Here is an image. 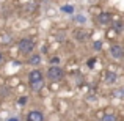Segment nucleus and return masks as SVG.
<instances>
[{
  "mask_svg": "<svg viewBox=\"0 0 124 121\" xmlns=\"http://www.w3.org/2000/svg\"><path fill=\"white\" fill-rule=\"evenodd\" d=\"M50 63L54 65V66H57V63H60V58H57V57H55V58H52V60H50Z\"/></svg>",
  "mask_w": 124,
  "mask_h": 121,
  "instance_id": "2eb2a0df",
  "label": "nucleus"
},
{
  "mask_svg": "<svg viewBox=\"0 0 124 121\" xmlns=\"http://www.w3.org/2000/svg\"><path fill=\"white\" fill-rule=\"evenodd\" d=\"M102 121H118L115 113H105V115L102 116Z\"/></svg>",
  "mask_w": 124,
  "mask_h": 121,
  "instance_id": "1a4fd4ad",
  "label": "nucleus"
},
{
  "mask_svg": "<svg viewBox=\"0 0 124 121\" xmlns=\"http://www.w3.org/2000/svg\"><path fill=\"white\" fill-rule=\"evenodd\" d=\"M28 63H30V65H33V66L39 65V63H41V55H38V54L31 55V57H30V61H28Z\"/></svg>",
  "mask_w": 124,
  "mask_h": 121,
  "instance_id": "6e6552de",
  "label": "nucleus"
},
{
  "mask_svg": "<svg viewBox=\"0 0 124 121\" xmlns=\"http://www.w3.org/2000/svg\"><path fill=\"white\" fill-rule=\"evenodd\" d=\"M110 13H101L99 16H97V22H101V24H110Z\"/></svg>",
  "mask_w": 124,
  "mask_h": 121,
  "instance_id": "0eeeda50",
  "label": "nucleus"
},
{
  "mask_svg": "<svg viewBox=\"0 0 124 121\" xmlns=\"http://www.w3.org/2000/svg\"><path fill=\"white\" fill-rule=\"evenodd\" d=\"M94 61H96V60H94V58H91V60L88 61V66H90V68H93V66H94Z\"/></svg>",
  "mask_w": 124,
  "mask_h": 121,
  "instance_id": "dca6fc26",
  "label": "nucleus"
},
{
  "mask_svg": "<svg viewBox=\"0 0 124 121\" xmlns=\"http://www.w3.org/2000/svg\"><path fill=\"white\" fill-rule=\"evenodd\" d=\"M115 80H116V74L115 73H108V74H107V77H105L107 83H113Z\"/></svg>",
  "mask_w": 124,
  "mask_h": 121,
  "instance_id": "9d476101",
  "label": "nucleus"
},
{
  "mask_svg": "<svg viewBox=\"0 0 124 121\" xmlns=\"http://www.w3.org/2000/svg\"><path fill=\"white\" fill-rule=\"evenodd\" d=\"M27 121H44V115L39 110H31L27 115Z\"/></svg>",
  "mask_w": 124,
  "mask_h": 121,
  "instance_id": "39448f33",
  "label": "nucleus"
},
{
  "mask_svg": "<svg viewBox=\"0 0 124 121\" xmlns=\"http://www.w3.org/2000/svg\"><path fill=\"white\" fill-rule=\"evenodd\" d=\"M28 80H30V85L31 83H38V82H42V73L39 69H33L30 74H28Z\"/></svg>",
  "mask_w": 124,
  "mask_h": 121,
  "instance_id": "20e7f679",
  "label": "nucleus"
},
{
  "mask_svg": "<svg viewBox=\"0 0 124 121\" xmlns=\"http://www.w3.org/2000/svg\"><path fill=\"white\" fill-rule=\"evenodd\" d=\"M6 121H19V120H17V118H14V116H13V118H8Z\"/></svg>",
  "mask_w": 124,
  "mask_h": 121,
  "instance_id": "f3484780",
  "label": "nucleus"
},
{
  "mask_svg": "<svg viewBox=\"0 0 124 121\" xmlns=\"http://www.w3.org/2000/svg\"><path fill=\"white\" fill-rule=\"evenodd\" d=\"M27 102H28V97L27 96H21L17 99V104H19V105H27Z\"/></svg>",
  "mask_w": 124,
  "mask_h": 121,
  "instance_id": "f8f14e48",
  "label": "nucleus"
},
{
  "mask_svg": "<svg viewBox=\"0 0 124 121\" xmlns=\"http://www.w3.org/2000/svg\"><path fill=\"white\" fill-rule=\"evenodd\" d=\"M101 47H102V42H101V41H96V42H94V49H96V50H99Z\"/></svg>",
  "mask_w": 124,
  "mask_h": 121,
  "instance_id": "4468645a",
  "label": "nucleus"
},
{
  "mask_svg": "<svg viewBox=\"0 0 124 121\" xmlns=\"http://www.w3.org/2000/svg\"><path fill=\"white\" fill-rule=\"evenodd\" d=\"M30 87H31V90H33V91H39L41 88L44 87V80H42V82H38V83H31Z\"/></svg>",
  "mask_w": 124,
  "mask_h": 121,
  "instance_id": "9b49d317",
  "label": "nucleus"
},
{
  "mask_svg": "<svg viewBox=\"0 0 124 121\" xmlns=\"http://www.w3.org/2000/svg\"><path fill=\"white\" fill-rule=\"evenodd\" d=\"M110 55L116 60H121V58H124V47L119 44H113L110 47Z\"/></svg>",
  "mask_w": 124,
  "mask_h": 121,
  "instance_id": "7ed1b4c3",
  "label": "nucleus"
},
{
  "mask_svg": "<svg viewBox=\"0 0 124 121\" xmlns=\"http://www.w3.org/2000/svg\"><path fill=\"white\" fill-rule=\"evenodd\" d=\"M17 47H19V52H21V54L28 55V54H31V52L35 50V41L30 40V38H24V40L19 41Z\"/></svg>",
  "mask_w": 124,
  "mask_h": 121,
  "instance_id": "f257e3e1",
  "label": "nucleus"
},
{
  "mask_svg": "<svg viewBox=\"0 0 124 121\" xmlns=\"http://www.w3.org/2000/svg\"><path fill=\"white\" fill-rule=\"evenodd\" d=\"M63 76H64V73H63V69H61L60 66H50L47 69V79L49 80L58 82V80L63 79Z\"/></svg>",
  "mask_w": 124,
  "mask_h": 121,
  "instance_id": "f03ea898",
  "label": "nucleus"
},
{
  "mask_svg": "<svg viewBox=\"0 0 124 121\" xmlns=\"http://www.w3.org/2000/svg\"><path fill=\"white\" fill-rule=\"evenodd\" d=\"M116 94L118 96H124V91H116Z\"/></svg>",
  "mask_w": 124,
  "mask_h": 121,
  "instance_id": "a211bd4d",
  "label": "nucleus"
},
{
  "mask_svg": "<svg viewBox=\"0 0 124 121\" xmlns=\"http://www.w3.org/2000/svg\"><path fill=\"white\" fill-rule=\"evenodd\" d=\"M61 9H63L64 13H69V14H71V13H74V8H72V6H69V5H64V6H61Z\"/></svg>",
  "mask_w": 124,
  "mask_h": 121,
  "instance_id": "ddd939ff",
  "label": "nucleus"
},
{
  "mask_svg": "<svg viewBox=\"0 0 124 121\" xmlns=\"http://www.w3.org/2000/svg\"><path fill=\"white\" fill-rule=\"evenodd\" d=\"M2 58H3V57H2V52H0V61H2Z\"/></svg>",
  "mask_w": 124,
  "mask_h": 121,
  "instance_id": "6ab92c4d",
  "label": "nucleus"
},
{
  "mask_svg": "<svg viewBox=\"0 0 124 121\" xmlns=\"http://www.w3.org/2000/svg\"><path fill=\"white\" fill-rule=\"evenodd\" d=\"M74 36H76L77 41H85V40H88V32H85L83 28H77L74 32Z\"/></svg>",
  "mask_w": 124,
  "mask_h": 121,
  "instance_id": "423d86ee",
  "label": "nucleus"
}]
</instances>
